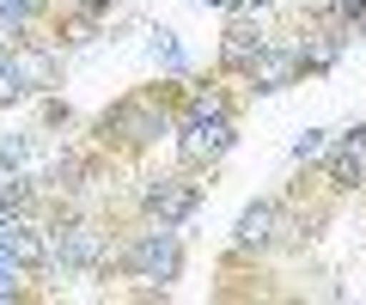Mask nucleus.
<instances>
[{
    "label": "nucleus",
    "mask_w": 366,
    "mask_h": 305,
    "mask_svg": "<svg viewBox=\"0 0 366 305\" xmlns=\"http://www.w3.org/2000/svg\"><path fill=\"white\" fill-rule=\"evenodd\" d=\"M171 134H177V159L189 165V171H202V165H220L226 153H232L238 141V116H232V98L220 92V86H208V92H189L183 98V116L171 122Z\"/></svg>",
    "instance_id": "1"
},
{
    "label": "nucleus",
    "mask_w": 366,
    "mask_h": 305,
    "mask_svg": "<svg viewBox=\"0 0 366 305\" xmlns=\"http://www.w3.org/2000/svg\"><path fill=\"white\" fill-rule=\"evenodd\" d=\"M122 275L141 281V287H171V281L183 275V244H177V226H147V232H134L129 244H122Z\"/></svg>",
    "instance_id": "2"
},
{
    "label": "nucleus",
    "mask_w": 366,
    "mask_h": 305,
    "mask_svg": "<svg viewBox=\"0 0 366 305\" xmlns=\"http://www.w3.org/2000/svg\"><path fill=\"white\" fill-rule=\"evenodd\" d=\"M171 129V110L159 104V92H134V98H117V104L98 116V141L104 146H153L159 134Z\"/></svg>",
    "instance_id": "3"
},
{
    "label": "nucleus",
    "mask_w": 366,
    "mask_h": 305,
    "mask_svg": "<svg viewBox=\"0 0 366 305\" xmlns=\"http://www.w3.org/2000/svg\"><path fill=\"white\" fill-rule=\"evenodd\" d=\"M141 208L159 226H183V220H196V208H202V184L189 177V165L183 171H159L141 184Z\"/></svg>",
    "instance_id": "4"
},
{
    "label": "nucleus",
    "mask_w": 366,
    "mask_h": 305,
    "mask_svg": "<svg viewBox=\"0 0 366 305\" xmlns=\"http://www.w3.org/2000/svg\"><path fill=\"white\" fill-rule=\"evenodd\" d=\"M104 232L98 226H55L49 232V263L74 269V275H98L104 269Z\"/></svg>",
    "instance_id": "5"
},
{
    "label": "nucleus",
    "mask_w": 366,
    "mask_h": 305,
    "mask_svg": "<svg viewBox=\"0 0 366 305\" xmlns=\"http://www.w3.org/2000/svg\"><path fill=\"white\" fill-rule=\"evenodd\" d=\"M324 177H330V189H360L366 184V122L348 129L336 146H324Z\"/></svg>",
    "instance_id": "6"
},
{
    "label": "nucleus",
    "mask_w": 366,
    "mask_h": 305,
    "mask_svg": "<svg viewBox=\"0 0 366 305\" xmlns=\"http://www.w3.org/2000/svg\"><path fill=\"white\" fill-rule=\"evenodd\" d=\"M305 67H300V55L287 49V43H269V49L250 61V74H244V86L250 92H287L293 80H300Z\"/></svg>",
    "instance_id": "7"
},
{
    "label": "nucleus",
    "mask_w": 366,
    "mask_h": 305,
    "mask_svg": "<svg viewBox=\"0 0 366 305\" xmlns=\"http://www.w3.org/2000/svg\"><path fill=\"white\" fill-rule=\"evenodd\" d=\"M262 49H269L262 25H250V19H232V25H226V37H220V67L244 80V74H250V61H257Z\"/></svg>",
    "instance_id": "8"
},
{
    "label": "nucleus",
    "mask_w": 366,
    "mask_h": 305,
    "mask_svg": "<svg viewBox=\"0 0 366 305\" xmlns=\"http://www.w3.org/2000/svg\"><path fill=\"white\" fill-rule=\"evenodd\" d=\"M274 232H281V201H250L232 226V244L238 251H269Z\"/></svg>",
    "instance_id": "9"
},
{
    "label": "nucleus",
    "mask_w": 366,
    "mask_h": 305,
    "mask_svg": "<svg viewBox=\"0 0 366 305\" xmlns=\"http://www.w3.org/2000/svg\"><path fill=\"white\" fill-rule=\"evenodd\" d=\"M342 43H348V31H342V25H324V19H317V31H305V37L293 43V55H300L305 74H324V67H336Z\"/></svg>",
    "instance_id": "10"
},
{
    "label": "nucleus",
    "mask_w": 366,
    "mask_h": 305,
    "mask_svg": "<svg viewBox=\"0 0 366 305\" xmlns=\"http://www.w3.org/2000/svg\"><path fill=\"white\" fill-rule=\"evenodd\" d=\"M25 92H37L31 74H25V49H13V43L0 37V104H13V98H25Z\"/></svg>",
    "instance_id": "11"
},
{
    "label": "nucleus",
    "mask_w": 366,
    "mask_h": 305,
    "mask_svg": "<svg viewBox=\"0 0 366 305\" xmlns=\"http://www.w3.org/2000/svg\"><path fill=\"white\" fill-rule=\"evenodd\" d=\"M317 19H324V25H342L348 37L354 31L366 37V0H317Z\"/></svg>",
    "instance_id": "12"
},
{
    "label": "nucleus",
    "mask_w": 366,
    "mask_h": 305,
    "mask_svg": "<svg viewBox=\"0 0 366 305\" xmlns=\"http://www.w3.org/2000/svg\"><path fill=\"white\" fill-rule=\"evenodd\" d=\"M43 6H49V0H0V37H13V43H19Z\"/></svg>",
    "instance_id": "13"
},
{
    "label": "nucleus",
    "mask_w": 366,
    "mask_h": 305,
    "mask_svg": "<svg viewBox=\"0 0 366 305\" xmlns=\"http://www.w3.org/2000/svg\"><path fill=\"white\" fill-rule=\"evenodd\" d=\"M153 61L165 67V74H189V55H183L177 31H153Z\"/></svg>",
    "instance_id": "14"
},
{
    "label": "nucleus",
    "mask_w": 366,
    "mask_h": 305,
    "mask_svg": "<svg viewBox=\"0 0 366 305\" xmlns=\"http://www.w3.org/2000/svg\"><path fill=\"white\" fill-rule=\"evenodd\" d=\"M324 146H330V134H324V129H312V134H300V141H293V159L312 165V159H324Z\"/></svg>",
    "instance_id": "15"
},
{
    "label": "nucleus",
    "mask_w": 366,
    "mask_h": 305,
    "mask_svg": "<svg viewBox=\"0 0 366 305\" xmlns=\"http://www.w3.org/2000/svg\"><path fill=\"white\" fill-rule=\"evenodd\" d=\"M25 293V269L19 263H0V299H19Z\"/></svg>",
    "instance_id": "16"
},
{
    "label": "nucleus",
    "mask_w": 366,
    "mask_h": 305,
    "mask_svg": "<svg viewBox=\"0 0 366 305\" xmlns=\"http://www.w3.org/2000/svg\"><path fill=\"white\" fill-rule=\"evenodd\" d=\"M19 208H25V189H19V184H6V189H0V226L13 220Z\"/></svg>",
    "instance_id": "17"
},
{
    "label": "nucleus",
    "mask_w": 366,
    "mask_h": 305,
    "mask_svg": "<svg viewBox=\"0 0 366 305\" xmlns=\"http://www.w3.org/2000/svg\"><path fill=\"white\" fill-rule=\"evenodd\" d=\"M74 6H79V13H92V19H98V13H110L117 0H74Z\"/></svg>",
    "instance_id": "18"
},
{
    "label": "nucleus",
    "mask_w": 366,
    "mask_h": 305,
    "mask_svg": "<svg viewBox=\"0 0 366 305\" xmlns=\"http://www.w3.org/2000/svg\"><path fill=\"white\" fill-rule=\"evenodd\" d=\"M238 13H262V6H269V0H232Z\"/></svg>",
    "instance_id": "19"
},
{
    "label": "nucleus",
    "mask_w": 366,
    "mask_h": 305,
    "mask_svg": "<svg viewBox=\"0 0 366 305\" xmlns=\"http://www.w3.org/2000/svg\"><path fill=\"white\" fill-rule=\"evenodd\" d=\"M202 6H208V0H202ZM214 6H226V0H214Z\"/></svg>",
    "instance_id": "20"
}]
</instances>
